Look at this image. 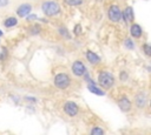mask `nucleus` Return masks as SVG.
<instances>
[{
	"mask_svg": "<svg viewBox=\"0 0 151 135\" xmlns=\"http://www.w3.org/2000/svg\"><path fill=\"white\" fill-rule=\"evenodd\" d=\"M59 33H60L61 35L66 36V38H70V36H68V33H67V29H66V28H60V29H59Z\"/></svg>",
	"mask_w": 151,
	"mask_h": 135,
	"instance_id": "412c9836",
	"label": "nucleus"
},
{
	"mask_svg": "<svg viewBox=\"0 0 151 135\" xmlns=\"http://www.w3.org/2000/svg\"><path fill=\"white\" fill-rule=\"evenodd\" d=\"M145 102H146V99H145L144 96H142L140 94L137 95V97H136V104H137L139 108L144 107V106H145Z\"/></svg>",
	"mask_w": 151,
	"mask_h": 135,
	"instance_id": "2eb2a0df",
	"label": "nucleus"
},
{
	"mask_svg": "<svg viewBox=\"0 0 151 135\" xmlns=\"http://www.w3.org/2000/svg\"><path fill=\"white\" fill-rule=\"evenodd\" d=\"M107 16L111 22H119L123 18V12L117 5H111L107 9Z\"/></svg>",
	"mask_w": 151,
	"mask_h": 135,
	"instance_id": "20e7f679",
	"label": "nucleus"
},
{
	"mask_svg": "<svg viewBox=\"0 0 151 135\" xmlns=\"http://www.w3.org/2000/svg\"><path fill=\"white\" fill-rule=\"evenodd\" d=\"M149 106H150V109H151V100H150V103H149Z\"/></svg>",
	"mask_w": 151,
	"mask_h": 135,
	"instance_id": "393cba45",
	"label": "nucleus"
},
{
	"mask_svg": "<svg viewBox=\"0 0 151 135\" xmlns=\"http://www.w3.org/2000/svg\"><path fill=\"white\" fill-rule=\"evenodd\" d=\"M87 89L91 92V93H93V94H96V95H99V96H101V95H104L105 94V92L101 89V88H99L92 80L91 81H88V85H87Z\"/></svg>",
	"mask_w": 151,
	"mask_h": 135,
	"instance_id": "9b49d317",
	"label": "nucleus"
},
{
	"mask_svg": "<svg viewBox=\"0 0 151 135\" xmlns=\"http://www.w3.org/2000/svg\"><path fill=\"white\" fill-rule=\"evenodd\" d=\"M71 70H72L73 75H76V76H83L86 73V67H85V65L81 61L77 60V61H74L72 63Z\"/></svg>",
	"mask_w": 151,
	"mask_h": 135,
	"instance_id": "423d86ee",
	"label": "nucleus"
},
{
	"mask_svg": "<svg viewBox=\"0 0 151 135\" xmlns=\"http://www.w3.org/2000/svg\"><path fill=\"white\" fill-rule=\"evenodd\" d=\"M117 103H118V107L120 108L122 112H129V110L131 109V107H132V103H131L130 99H129L126 95L120 96V97L118 99Z\"/></svg>",
	"mask_w": 151,
	"mask_h": 135,
	"instance_id": "0eeeda50",
	"label": "nucleus"
},
{
	"mask_svg": "<svg viewBox=\"0 0 151 135\" xmlns=\"http://www.w3.org/2000/svg\"><path fill=\"white\" fill-rule=\"evenodd\" d=\"M8 5V0H0V7H5Z\"/></svg>",
	"mask_w": 151,
	"mask_h": 135,
	"instance_id": "5701e85b",
	"label": "nucleus"
},
{
	"mask_svg": "<svg viewBox=\"0 0 151 135\" xmlns=\"http://www.w3.org/2000/svg\"><path fill=\"white\" fill-rule=\"evenodd\" d=\"M71 85V77L67 73H58L54 76V86L59 89H66Z\"/></svg>",
	"mask_w": 151,
	"mask_h": 135,
	"instance_id": "7ed1b4c3",
	"label": "nucleus"
},
{
	"mask_svg": "<svg viewBox=\"0 0 151 135\" xmlns=\"http://www.w3.org/2000/svg\"><path fill=\"white\" fill-rule=\"evenodd\" d=\"M81 32H83V29H81V26H80V25H77V26H74L73 33H74L76 35H80V34H81Z\"/></svg>",
	"mask_w": 151,
	"mask_h": 135,
	"instance_id": "aec40b11",
	"label": "nucleus"
},
{
	"mask_svg": "<svg viewBox=\"0 0 151 135\" xmlns=\"http://www.w3.org/2000/svg\"><path fill=\"white\" fill-rule=\"evenodd\" d=\"M86 60L91 65H98L100 62V58L92 50H86Z\"/></svg>",
	"mask_w": 151,
	"mask_h": 135,
	"instance_id": "f8f14e48",
	"label": "nucleus"
},
{
	"mask_svg": "<svg viewBox=\"0 0 151 135\" xmlns=\"http://www.w3.org/2000/svg\"><path fill=\"white\" fill-rule=\"evenodd\" d=\"M17 23H18V19L14 18V16H8L4 20V26L7 27V28L14 27V26H17Z\"/></svg>",
	"mask_w": 151,
	"mask_h": 135,
	"instance_id": "ddd939ff",
	"label": "nucleus"
},
{
	"mask_svg": "<svg viewBox=\"0 0 151 135\" xmlns=\"http://www.w3.org/2000/svg\"><path fill=\"white\" fill-rule=\"evenodd\" d=\"M105 131H104V129L103 128H99V127H93L92 129H91V134L92 135H101V134H104Z\"/></svg>",
	"mask_w": 151,
	"mask_h": 135,
	"instance_id": "dca6fc26",
	"label": "nucleus"
},
{
	"mask_svg": "<svg viewBox=\"0 0 151 135\" xmlns=\"http://www.w3.org/2000/svg\"><path fill=\"white\" fill-rule=\"evenodd\" d=\"M143 34V29L138 23H131L130 26V35L134 39H139Z\"/></svg>",
	"mask_w": 151,
	"mask_h": 135,
	"instance_id": "1a4fd4ad",
	"label": "nucleus"
},
{
	"mask_svg": "<svg viewBox=\"0 0 151 135\" xmlns=\"http://www.w3.org/2000/svg\"><path fill=\"white\" fill-rule=\"evenodd\" d=\"M2 34H4V33H2V32H1V29H0V36H2Z\"/></svg>",
	"mask_w": 151,
	"mask_h": 135,
	"instance_id": "b1692460",
	"label": "nucleus"
},
{
	"mask_svg": "<svg viewBox=\"0 0 151 135\" xmlns=\"http://www.w3.org/2000/svg\"><path fill=\"white\" fill-rule=\"evenodd\" d=\"M98 83L101 88L110 89L114 83V76L107 70H101L98 74Z\"/></svg>",
	"mask_w": 151,
	"mask_h": 135,
	"instance_id": "f03ea898",
	"label": "nucleus"
},
{
	"mask_svg": "<svg viewBox=\"0 0 151 135\" xmlns=\"http://www.w3.org/2000/svg\"><path fill=\"white\" fill-rule=\"evenodd\" d=\"M26 18H27V20H35V19H38V16L34 15V14H28Z\"/></svg>",
	"mask_w": 151,
	"mask_h": 135,
	"instance_id": "4be33fe9",
	"label": "nucleus"
},
{
	"mask_svg": "<svg viewBox=\"0 0 151 135\" xmlns=\"http://www.w3.org/2000/svg\"><path fill=\"white\" fill-rule=\"evenodd\" d=\"M124 45H125V47H126L127 49H133V48H134V43H133V41H132L131 39H126V40L124 41Z\"/></svg>",
	"mask_w": 151,
	"mask_h": 135,
	"instance_id": "a211bd4d",
	"label": "nucleus"
},
{
	"mask_svg": "<svg viewBox=\"0 0 151 135\" xmlns=\"http://www.w3.org/2000/svg\"><path fill=\"white\" fill-rule=\"evenodd\" d=\"M41 11L42 13L46 15V16H50V18H53V16H57L61 13V8H60V5L57 2V1H53V0H47V1H44L41 4Z\"/></svg>",
	"mask_w": 151,
	"mask_h": 135,
	"instance_id": "f257e3e1",
	"label": "nucleus"
},
{
	"mask_svg": "<svg viewBox=\"0 0 151 135\" xmlns=\"http://www.w3.org/2000/svg\"><path fill=\"white\" fill-rule=\"evenodd\" d=\"M31 34H38L39 32H40V27L38 26V25H34L33 27H31Z\"/></svg>",
	"mask_w": 151,
	"mask_h": 135,
	"instance_id": "6ab92c4d",
	"label": "nucleus"
},
{
	"mask_svg": "<svg viewBox=\"0 0 151 135\" xmlns=\"http://www.w3.org/2000/svg\"><path fill=\"white\" fill-rule=\"evenodd\" d=\"M84 0H64V2L67 5V6H71V7H78L83 4Z\"/></svg>",
	"mask_w": 151,
	"mask_h": 135,
	"instance_id": "4468645a",
	"label": "nucleus"
},
{
	"mask_svg": "<svg viewBox=\"0 0 151 135\" xmlns=\"http://www.w3.org/2000/svg\"><path fill=\"white\" fill-rule=\"evenodd\" d=\"M32 5L31 4H22L17 8V14L20 18H26L28 14H31Z\"/></svg>",
	"mask_w": 151,
	"mask_h": 135,
	"instance_id": "6e6552de",
	"label": "nucleus"
},
{
	"mask_svg": "<svg viewBox=\"0 0 151 135\" xmlns=\"http://www.w3.org/2000/svg\"><path fill=\"white\" fill-rule=\"evenodd\" d=\"M123 19H124L125 22H127V23H131V22L133 21L134 14H133V8H132V7H130V6L125 7V9L123 11Z\"/></svg>",
	"mask_w": 151,
	"mask_h": 135,
	"instance_id": "9d476101",
	"label": "nucleus"
},
{
	"mask_svg": "<svg viewBox=\"0 0 151 135\" xmlns=\"http://www.w3.org/2000/svg\"><path fill=\"white\" fill-rule=\"evenodd\" d=\"M63 110H64V113H65L67 116L74 117V116L79 113V107H78V104H77L76 102H73V101H67V102H65V103L63 104Z\"/></svg>",
	"mask_w": 151,
	"mask_h": 135,
	"instance_id": "39448f33",
	"label": "nucleus"
},
{
	"mask_svg": "<svg viewBox=\"0 0 151 135\" xmlns=\"http://www.w3.org/2000/svg\"><path fill=\"white\" fill-rule=\"evenodd\" d=\"M143 52L146 56H151V45L149 43H144L143 45Z\"/></svg>",
	"mask_w": 151,
	"mask_h": 135,
	"instance_id": "f3484780",
	"label": "nucleus"
}]
</instances>
